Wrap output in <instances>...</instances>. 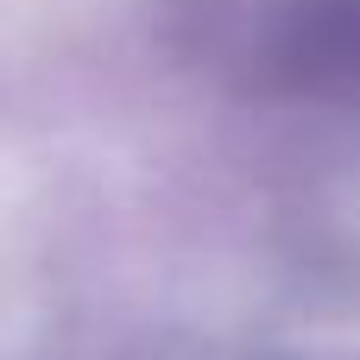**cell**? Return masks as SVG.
I'll return each instance as SVG.
<instances>
[{"label":"cell","instance_id":"1","mask_svg":"<svg viewBox=\"0 0 360 360\" xmlns=\"http://www.w3.org/2000/svg\"><path fill=\"white\" fill-rule=\"evenodd\" d=\"M291 76L316 95H360V0H329L291 38Z\"/></svg>","mask_w":360,"mask_h":360}]
</instances>
